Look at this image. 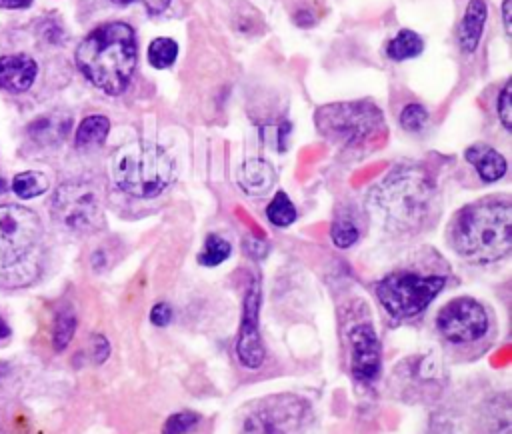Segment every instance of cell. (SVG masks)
<instances>
[{"label":"cell","instance_id":"cell-11","mask_svg":"<svg viewBox=\"0 0 512 434\" xmlns=\"http://www.w3.org/2000/svg\"><path fill=\"white\" fill-rule=\"evenodd\" d=\"M260 300V280L254 276L244 294L242 320L236 336V358L248 370L260 368L266 358V350L260 336Z\"/></svg>","mask_w":512,"mask_h":434},{"label":"cell","instance_id":"cell-8","mask_svg":"<svg viewBox=\"0 0 512 434\" xmlns=\"http://www.w3.org/2000/svg\"><path fill=\"white\" fill-rule=\"evenodd\" d=\"M52 216L64 228L80 234L96 232L104 226V210L98 190L88 182L62 184L52 200Z\"/></svg>","mask_w":512,"mask_h":434},{"label":"cell","instance_id":"cell-34","mask_svg":"<svg viewBox=\"0 0 512 434\" xmlns=\"http://www.w3.org/2000/svg\"><path fill=\"white\" fill-rule=\"evenodd\" d=\"M32 0H0V8H10V10H18V8H26L30 6Z\"/></svg>","mask_w":512,"mask_h":434},{"label":"cell","instance_id":"cell-17","mask_svg":"<svg viewBox=\"0 0 512 434\" xmlns=\"http://www.w3.org/2000/svg\"><path fill=\"white\" fill-rule=\"evenodd\" d=\"M68 128H70V118L50 114L34 120L28 126V134L40 144H54L66 136Z\"/></svg>","mask_w":512,"mask_h":434},{"label":"cell","instance_id":"cell-13","mask_svg":"<svg viewBox=\"0 0 512 434\" xmlns=\"http://www.w3.org/2000/svg\"><path fill=\"white\" fill-rule=\"evenodd\" d=\"M38 64L28 54L0 56V90L24 92L32 86Z\"/></svg>","mask_w":512,"mask_h":434},{"label":"cell","instance_id":"cell-4","mask_svg":"<svg viewBox=\"0 0 512 434\" xmlns=\"http://www.w3.org/2000/svg\"><path fill=\"white\" fill-rule=\"evenodd\" d=\"M174 172L170 154L148 140L124 144L110 158L114 186L132 198H156L170 186Z\"/></svg>","mask_w":512,"mask_h":434},{"label":"cell","instance_id":"cell-19","mask_svg":"<svg viewBox=\"0 0 512 434\" xmlns=\"http://www.w3.org/2000/svg\"><path fill=\"white\" fill-rule=\"evenodd\" d=\"M110 130V120L100 114L86 116L80 126L76 128L74 142L78 148H90V146H100Z\"/></svg>","mask_w":512,"mask_h":434},{"label":"cell","instance_id":"cell-20","mask_svg":"<svg viewBox=\"0 0 512 434\" xmlns=\"http://www.w3.org/2000/svg\"><path fill=\"white\" fill-rule=\"evenodd\" d=\"M230 254H232V244L226 238H222L220 234H208L202 244V250L198 252V262L202 266H218L226 262Z\"/></svg>","mask_w":512,"mask_h":434},{"label":"cell","instance_id":"cell-3","mask_svg":"<svg viewBox=\"0 0 512 434\" xmlns=\"http://www.w3.org/2000/svg\"><path fill=\"white\" fill-rule=\"evenodd\" d=\"M74 58L90 84L112 96L122 94L138 60L134 28L126 22L100 24L84 36Z\"/></svg>","mask_w":512,"mask_h":434},{"label":"cell","instance_id":"cell-23","mask_svg":"<svg viewBox=\"0 0 512 434\" xmlns=\"http://www.w3.org/2000/svg\"><path fill=\"white\" fill-rule=\"evenodd\" d=\"M266 216L268 220L278 226V228H286L296 220V206L292 204V200L288 198L286 192H276L274 198L270 200L268 208H266Z\"/></svg>","mask_w":512,"mask_h":434},{"label":"cell","instance_id":"cell-36","mask_svg":"<svg viewBox=\"0 0 512 434\" xmlns=\"http://www.w3.org/2000/svg\"><path fill=\"white\" fill-rule=\"evenodd\" d=\"M6 190V182H4V178L0 176V194Z\"/></svg>","mask_w":512,"mask_h":434},{"label":"cell","instance_id":"cell-22","mask_svg":"<svg viewBox=\"0 0 512 434\" xmlns=\"http://www.w3.org/2000/svg\"><path fill=\"white\" fill-rule=\"evenodd\" d=\"M10 188L20 198H34V196H40L48 190V178L42 172L28 170V172L16 174Z\"/></svg>","mask_w":512,"mask_h":434},{"label":"cell","instance_id":"cell-31","mask_svg":"<svg viewBox=\"0 0 512 434\" xmlns=\"http://www.w3.org/2000/svg\"><path fill=\"white\" fill-rule=\"evenodd\" d=\"M110 354V344L108 340L102 336V334H96L92 336V360L96 364H102Z\"/></svg>","mask_w":512,"mask_h":434},{"label":"cell","instance_id":"cell-10","mask_svg":"<svg viewBox=\"0 0 512 434\" xmlns=\"http://www.w3.org/2000/svg\"><path fill=\"white\" fill-rule=\"evenodd\" d=\"M436 328L450 344H472L488 334L490 318L478 300L458 296L440 308L436 314Z\"/></svg>","mask_w":512,"mask_h":434},{"label":"cell","instance_id":"cell-6","mask_svg":"<svg viewBox=\"0 0 512 434\" xmlns=\"http://www.w3.org/2000/svg\"><path fill=\"white\" fill-rule=\"evenodd\" d=\"M444 286L446 278L440 274L398 270L382 276L374 284V294L392 318L404 320L424 312Z\"/></svg>","mask_w":512,"mask_h":434},{"label":"cell","instance_id":"cell-26","mask_svg":"<svg viewBox=\"0 0 512 434\" xmlns=\"http://www.w3.org/2000/svg\"><path fill=\"white\" fill-rule=\"evenodd\" d=\"M330 238L336 248H350L352 244L358 242L360 230L352 220L340 218V220H334V224L330 228Z\"/></svg>","mask_w":512,"mask_h":434},{"label":"cell","instance_id":"cell-1","mask_svg":"<svg viewBox=\"0 0 512 434\" xmlns=\"http://www.w3.org/2000/svg\"><path fill=\"white\" fill-rule=\"evenodd\" d=\"M374 218L392 232H414L436 212L438 194L426 168L402 164L390 170L368 194Z\"/></svg>","mask_w":512,"mask_h":434},{"label":"cell","instance_id":"cell-7","mask_svg":"<svg viewBox=\"0 0 512 434\" xmlns=\"http://www.w3.org/2000/svg\"><path fill=\"white\" fill-rule=\"evenodd\" d=\"M312 410L298 394H272L254 402L240 426V434H304Z\"/></svg>","mask_w":512,"mask_h":434},{"label":"cell","instance_id":"cell-21","mask_svg":"<svg viewBox=\"0 0 512 434\" xmlns=\"http://www.w3.org/2000/svg\"><path fill=\"white\" fill-rule=\"evenodd\" d=\"M176 58H178L176 40L160 36V38H154L148 44V62H150V66H154L158 70H164V68L172 66L176 62Z\"/></svg>","mask_w":512,"mask_h":434},{"label":"cell","instance_id":"cell-25","mask_svg":"<svg viewBox=\"0 0 512 434\" xmlns=\"http://www.w3.org/2000/svg\"><path fill=\"white\" fill-rule=\"evenodd\" d=\"M200 422V416L196 412L190 410H182V412H174L166 418L164 426H162V434H190Z\"/></svg>","mask_w":512,"mask_h":434},{"label":"cell","instance_id":"cell-5","mask_svg":"<svg viewBox=\"0 0 512 434\" xmlns=\"http://www.w3.org/2000/svg\"><path fill=\"white\" fill-rule=\"evenodd\" d=\"M314 122L324 138L340 146H362L386 134L382 110L368 100L324 104Z\"/></svg>","mask_w":512,"mask_h":434},{"label":"cell","instance_id":"cell-15","mask_svg":"<svg viewBox=\"0 0 512 434\" xmlns=\"http://www.w3.org/2000/svg\"><path fill=\"white\" fill-rule=\"evenodd\" d=\"M276 180L274 168L264 158L244 160L236 174V184L246 196H264L272 190Z\"/></svg>","mask_w":512,"mask_h":434},{"label":"cell","instance_id":"cell-35","mask_svg":"<svg viewBox=\"0 0 512 434\" xmlns=\"http://www.w3.org/2000/svg\"><path fill=\"white\" fill-rule=\"evenodd\" d=\"M10 336V328H8V324L4 322V318L0 316V340L2 338H8Z\"/></svg>","mask_w":512,"mask_h":434},{"label":"cell","instance_id":"cell-2","mask_svg":"<svg viewBox=\"0 0 512 434\" xmlns=\"http://www.w3.org/2000/svg\"><path fill=\"white\" fill-rule=\"evenodd\" d=\"M448 240L458 256L472 264L502 260L512 250V204L508 198H484L456 212Z\"/></svg>","mask_w":512,"mask_h":434},{"label":"cell","instance_id":"cell-27","mask_svg":"<svg viewBox=\"0 0 512 434\" xmlns=\"http://www.w3.org/2000/svg\"><path fill=\"white\" fill-rule=\"evenodd\" d=\"M398 122L406 132H420L428 122V110L422 104L410 102L402 108Z\"/></svg>","mask_w":512,"mask_h":434},{"label":"cell","instance_id":"cell-18","mask_svg":"<svg viewBox=\"0 0 512 434\" xmlns=\"http://www.w3.org/2000/svg\"><path fill=\"white\" fill-rule=\"evenodd\" d=\"M424 50V40L414 30H398L396 36L386 44V56L394 62L410 60L420 56Z\"/></svg>","mask_w":512,"mask_h":434},{"label":"cell","instance_id":"cell-9","mask_svg":"<svg viewBox=\"0 0 512 434\" xmlns=\"http://www.w3.org/2000/svg\"><path fill=\"white\" fill-rule=\"evenodd\" d=\"M42 238L36 212L18 204H0V268L26 258Z\"/></svg>","mask_w":512,"mask_h":434},{"label":"cell","instance_id":"cell-32","mask_svg":"<svg viewBox=\"0 0 512 434\" xmlns=\"http://www.w3.org/2000/svg\"><path fill=\"white\" fill-rule=\"evenodd\" d=\"M260 246H262V248H264V246H268V244H266V242H264V240H256V238H254V236H248V238H246V248H248V250H250V254H252V256H256V258H260V256H264V254H262V252H260V250H258V248H260Z\"/></svg>","mask_w":512,"mask_h":434},{"label":"cell","instance_id":"cell-28","mask_svg":"<svg viewBox=\"0 0 512 434\" xmlns=\"http://www.w3.org/2000/svg\"><path fill=\"white\" fill-rule=\"evenodd\" d=\"M496 112H498V120L504 126V130H512V82L506 80L498 100H496Z\"/></svg>","mask_w":512,"mask_h":434},{"label":"cell","instance_id":"cell-16","mask_svg":"<svg viewBox=\"0 0 512 434\" xmlns=\"http://www.w3.org/2000/svg\"><path fill=\"white\" fill-rule=\"evenodd\" d=\"M464 158L474 166L482 182H498L504 178L508 164L506 158L488 144H472L466 148Z\"/></svg>","mask_w":512,"mask_h":434},{"label":"cell","instance_id":"cell-12","mask_svg":"<svg viewBox=\"0 0 512 434\" xmlns=\"http://www.w3.org/2000/svg\"><path fill=\"white\" fill-rule=\"evenodd\" d=\"M350 372L356 380L372 382L380 374V340L370 322H358L348 332Z\"/></svg>","mask_w":512,"mask_h":434},{"label":"cell","instance_id":"cell-29","mask_svg":"<svg viewBox=\"0 0 512 434\" xmlns=\"http://www.w3.org/2000/svg\"><path fill=\"white\" fill-rule=\"evenodd\" d=\"M172 320V308L168 302H156L150 310V322L154 326H168Z\"/></svg>","mask_w":512,"mask_h":434},{"label":"cell","instance_id":"cell-30","mask_svg":"<svg viewBox=\"0 0 512 434\" xmlns=\"http://www.w3.org/2000/svg\"><path fill=\"white\" fill-rule=\"evenodd\" d=\"M110 2H114V4H120V6H126V4H134V2H140L146 10H148V14H152V16H158V14H162L168 6H170V0H110Z\"/></svg>","mask_w":512,"mask_h":434},{"label":"cell","instance_id":"cell-33","mask_svg":"<svg viewBox=\"0 0 512 434\" xmlns=\"http://www.w3.org/2000/svg\"><path fill=\"white\" fill-rule=\"evenodd\" d=\"M510 6H512V0H504V2H502V22H504V32H506L508 36H510V32H512V26H510V20H512Z\"/></svg>","mask_w":512,"mask_h":434},{"label":"cell","instance_id":"cell-24","mask_svg":"<svg viewBox=\"0 0 512 434\" xmlns=\"http://www.w3.org/2000/svg\"><path fill=\"white\" fill-rule=\"evenodd\" d=\"M76 332V314L70 310V308H64L56 314V320H54V332H52V344H54V350L56 352H62L72 336Z\"/></svg>","mask_w":512,"mask_h":434},{"label":"cell","instance_id":"cell-14","mask_svg":"<svg viewBox=\"0 0 512 434\" xmlns=\"http://www.w3.org/2000/svg\"><path fill=\"white\" fill-rule=\"evenodd\" d=\"M486 18H488L486 0H468L462 20L456 30V42H458L460 52H464V54L476 52V48L482 40Z\"/></svg>","mask_w":512,"mask_h":434}]
</instances>
